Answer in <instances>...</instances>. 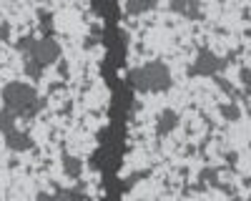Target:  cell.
Returning a JSON list of instances; mask_svg holds the SVG:
<instances>
[{"instance_id":"14","label":"cell","mask_w":251,"mask_h":201,"mask_svg":"<svg viewBox=\"0 0 251 201\" xmlns=\"http://www.w3.org/2000/svg\"><path fill=\"white\" fill-rule=\"evenodd\" d=\"M239 80H241V86L246 91H251V68H241L239 71Z\"/></svg>"},{"instance_id":"1","label":"cell","mask_w":251,"mask_h":201,"mask_svg":"<svg viewBox=\"0 0 251 201\" xmlns=\"http://www.w3.org/2000/svg\"><path fill=\"white\" fill-rule=\"evenodd\" d=\"M46 100H40L35 88L28 83H20V80H13L3 88V108H8L10 113H15L18 118H30L35 116L40 108H43Z\"/></svg>"},{"instance_id":"11","label":"cell","mask_w":251,"mask_h":201,"mask_svg":"<svg viewBox=\"0 0 251 201\" xmlns=\"http://www.w3.org/2000/svg\"><path fill=\"white\" fill-rule=\"evenodd\" d=\"M23 68H25V75L33 78V80H38L40 75H43V66H40L38 60L28 58V55H25V60H23Z\"/></svg>"},{"instance_id":"9","label":"cell","mask_w":251,"mask_h":201,"mask_svg":"<svg viewBox=\"0 0 251 201\" xmlns=\"http://www.w3.org/2000/svg\"><path fill=\"white\" fill-rule=\"evenodd\" d=\"M80 169H83V164L78 158H73V156H63V171H66L71 178H80Z\"/></svg>"},{"instance_id":"8","label":"cell","mask_w":251,"mask_h":201,"mask_svg":"<svg viewBox=\"0 0 251 201\" xmlns=\"http://www.w3.org/2000/svg\"><path fill=\"white\" fill-rule=\"evenodd\" d=\"M156 5V0H126V10L131 15H141L146 10H151Z\"/></svg>"},{"instance_id":"12","label":"cell","mask_w":251,"mask_h":201,"mask_svg":"<svg viewBox=\"0 0 251 201\" xmlns=\"http://www.w3.org/2000/svg\"><path fill=\"white\" fill-rule=\"evenodd\" d=\"M221 116L226 118V121H239L241 118V108L234 103V100H231V103H226V106H221Z\"/></svg>"},{"instance_id":"7","label":"cell","mask_w":251,"mask_h":201,"mask_svg":"<svg viewBox=\"0 0 251 201\" xmlns=\"http://www.w3.org/2000/svg\"><path fill=\"white\" fill-rule=\"evenodd\" d=\"M176 126H178V113L176 111L166 108V111L158 113V121H156V133L158 136H169Z\"/></svg>"},{"instance_id":"6","label":"cell","mask_w":251,"mask_h":201,"mask_svg":"<svg viewBox=\"0 0 251 201\" xmlns=\"http://www.w3.org/2000/svg\"><path fill=\"white\" fill-rule=\"evenodd\" d=\"M171 10L183 15L186 20H201V5L199 0H171Z\"/></svg>"},{"instance_id":"13","label":"cell","mask_w":251,"mask_h":201,"mask_svg":"<svg viewBox=\"0 0 251 201\" xmlns=\"http://www.w3.org/2000/svg\"><path fill=\"white\" fill-rule=\"evenodd\" d=\"M216 176H219V171H216V169H203L199 178H201V181H206V184H211V186H219V184H216Z\"/></svg>"},{"instance_id":"2","label":"cell","mask_w":251,"mask_h":201,"mask_svg":"<svg viewBox=\"0 0 251 201\" xmlns=\"http://www.w3.org/2000/svg\"><path fill=\"white\" fill-rule=\"evenodd\" d=\"M131 86L141 93H163L171 88V71L161 60H151L128 73Z\"/></svg>"},{"instance_id":"16","label":"cell","mask_w":251,"mask_h":201,"mask_svg":"<svg viewBox=\"0 0 251 201\" xmlns=\"http://www.w3.org/2000/svg\"><path fill=\"white\" fill-rule=\"evenodd\" d=\"M226 158H228V166H236V158H239V156L231 151V153H226Z\"/></svg>"},{"instance_id":"10","label":"cell","mask_w":251,"mask_h":201,"mask_svg":"<svg viewBox=\"0 0 251 201\" xmlns=\"http://www.w3.org/2000/svg\"><path fill=\"white\" fill-rule=\"evenodd\" d=\"M15 121H18V116H15V113H10L8 108L0 111V133L13 131V128H15Z\"/></svg>"},{"instance_id":"3","label":"cell","mask_w":251,"mask_h":201,"mask_svg":"<svg viewBox=\"0 0 251 201\" xmlns=\"http://www.w3.org/2000/svg\"><path fill=\"white\" fill-rule=\"evenodd\" d=\"M236 53H231V55H226V58H219L216 53H211V50H206V48H201L199 50V55H196V60H194V66L188 68V75H216L221 68H226L228 63H231V58H234Z\"/></svg>"},{"instance_id":"15","label":"cell","mask_w":251,"mask_h":201,"mask_svg":"<svg viewBox=\"0 0 251 201\" xmlns=\"http://www.w3.org/2000/svg\"><path fill=\"white\" fill-rule=\"evenodd\" d=\"M214 78H216V86H219V88H221V91H226V93H228V96H236V91H234V88H231V83H226V80H224V78H221V75H219V73H216V75H214Z\"/></svg>"},{"instance_id":"4","label":"cell","mask_w":251,"mask_h":201,"mask_svg":"<svg viewBox=\"0 0 251 201\" xmlns=\"http://www.w3.org/2000/svg\"><path fill=\"white\" fill-rule=\"evenodd\" d=\"M25 55L33 58V60H38V63L46 68V66L55 63V60L60 58V46H58V40H53L50 35H48V38H40V40L33 38V43H30V48L25 50Z\"/></svg>"},{"instance_id":"5","label":"cell","mask_w":251,"mask_h":201,"mask_svg":"<svg viewBox=\"0 0 251 201\" xmlns=\"http://www.w3.org/2000/svg\"><path fill=\"white\" fill-rule=\"evenodd\" d=\"M3 136H5L8 149L15 151V153H20V151H30V149H33V138H30L25 131L13 128V131H8V133H3Z\"/></svg>"}]
</instances>
